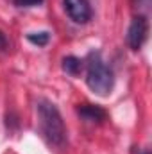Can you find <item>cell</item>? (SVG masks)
I'll return each mask as SVG.
<instances>
[{
    "instance_id": "obj_1",
    "label": "cell",
    "mask_w": 152,
    "mask_h": 154,
    "mask_svg": "<svg viewBox=\"0 0 152 154\" xmlns=\"http://www.w3.org/2000/svg\"><path fill=\"white\" fill-rule=\"evenodd\" d=\"M36 113H38L39 131L43 138L50 145L63 147L66 142V127L56 104H52L47 99H39L36 102Z\"/></svg>"
},
{
    "instance_id": "obj_3",
    "label": "cell",
    "mask_w": 152,
    "mask_h": 154,
    "mask_svg": "<svg viewBox=\"0 0 152 154\" xmlns=\"http://www.w3.org/2000/svg\"><path fill=\"white\" fill-rule=\"evenodd\" d=\"M147 36H149V20L145 16H140L136 14L127 29V45L129 48L132 50H138L141 48V45L147 41Z\"/></svg>"
},
{
    "instance_id": "obj_7",
    "label": "cell",
    "mask_w": 152,
    "mask_h": 154,
    "mask_svg": "<svg viewBox=\"0 0 152 154\" xmlns=\"http://www.w3.org/2000/svg\"><path fill=\"white\" fill-rule=\"evenodd\" d=\"M27 39L32 43V45H38V47H45L48 41H50V32L47 31H41V32H29Z\"/></svg>"
},
{
    "instance_id": "obj_10",
    "label": "cell",
    "mask_w": 152,
    "mask_h": 154,
    "mask_svg": "<svg viewBox=\"0 0 152 154\" xmlns=\"http://www.w3.org/2000/svg\"><path fill=\"white\" fill-rule=\"evenodd\" d=\"M141 154H149V152H141Z\"/></svg>"
},
{
    "instance_id": "obj_8",
    "label": "cell",
    "mask_w": 152,
    "mask_h": 154,
    "mask_svg": "<svg viewBox=\"0 0 152 154\" xmlns=\"http://www.w3.org/2000/svg\"><path fill=\"white\" fill-rule=\"evenodd\" d=\"M150 5H152V0H134L132 2V7H134V11L140 14V16H149V13H150Z\"/></svg>"
},
{
    "instance_id": "obj_5",
    "label": "cell",
    "mask_w": 152,
    "mask_h": 154,
    "mask_svg": "<svg viewBox=\"0 0 152 154\" xmlns=\"http://www.w3.org/2000/svg\"><path fill=\"white\" fill-rule=\"evenodd\" d=\"M79 115L82 116L84 120L88 122H104L108 115L106 111L100 108V106H93V104H84V106H79Z\"/></svg>"
},
{
    "instance_id": "obj_6",
    "label": "cell",
    "mask_w": 152,
    "mask_h": 154,
    "mask_svg": "<svg viewBox=\"0 0 152 154\" xmlns=\"http://www.w3.org/2000/svg\"><path fill=\"white\" fill-rule=\"evenodd\" d=\"M63 70L70 75H79L82 70V61L75 56H68L63 59Z\"/></svg>"
},
{
    "instance_id": "obj_4",
    "label": "cell",
    "mask_w": 152,
    "mask_h": 154,
    "mask_svg": "<svg viewBox=\"0 0 152 154\" xmlns=\"http://www.w3.org/2000/svg\"><path fill=\"white\" fill-rule=\"evenodd\" d=\"M65 11L75 23H88L91 20V7L88 0H63Z\"/></svg>"
},
{
    "instance_id": "obj_9",
    "label": "cell",
    "mask_w": 152,
    "mask_h": 154,
    "mask_svg": "<svg viewBox=\"0 0 152 154\" xmlns=\"http://www.w3.org/2000/svg\"><path fill=\"white\" fill-rule=\"evenodd\" d=\"M13 4L18 7H34V5L43 4V0H13Z\"/></svg>"
},
{
    "instance_id": "obj_2",
    "label": "cell",
    "mask_w": 152,
    "mask_h": 154,
    "mask_svg": "<svg viewBox=\"0 0 152 154\" xmlns=\"http://www.w3.org/2000/svg\"><path fill=\"white\" fill-rule=\"evenodd\" d=\"M86 84L93 93H97L100 97H108L113 91L114 86L113 70L104 63V59L100 57L99 52H90V56H88Z\"/></svg>"
}]
</instances>
